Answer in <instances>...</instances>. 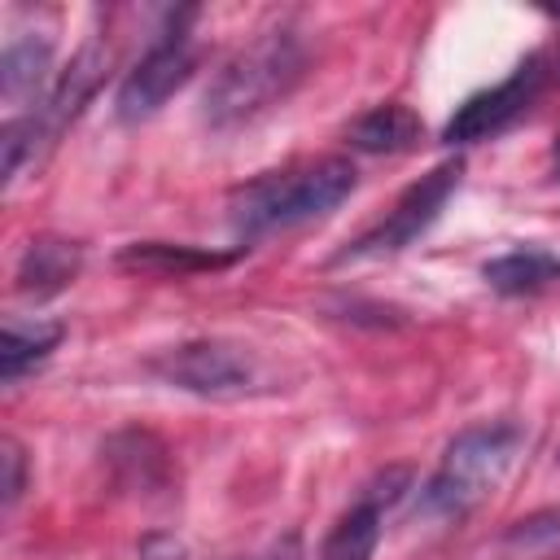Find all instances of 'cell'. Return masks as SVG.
Returning a JSON list of instances; mask_svg holds the SVG:
<instances>
[{"instance_id":"ba28073f","label":"cell","mask_w":560,"mask_h":560,"mask_svg":"<svg viewBox=\"0 0 560 560\" xmlns=\"http://www.w3.org/2000/svg\"><path fill=\"white\" fill-rule=\"evenodd\" d=\"M105 70H109V44L88 39V44L70 57V66L52 79L48 96H44L31 114H22V118L31 122V131H35L39 144H52V140L83 114V105H88V101L96 96V88L105 83Z\"/></svg>"},{"instance_id":"5b68a950","label":"cell","mask_w":560,"mask_h":560,"mask_svg":"<svg viewBox=\"0 0 560 560\" xmlns=\"http://www.w3.org/2000/svg\"><path fill=\"white\" fill-rule=\"evenodd\" d=\"M459 175H464V162H459V158L433 166L429 175H420V179L394 201V210H389L376 228H368L359 241H350V245L337 254V262H350V258H376V254H398V249L416 245V241L438 223V214L446 210L451 192L459 188Z\"/></svg>"},{"instance_id":"d6986e66","label":"cell","mask_w":560,"mask_h":560,"mask_svg":"<svg viewBox=\"0 0 560 560\" xmlns=\"http://www.w3.org/2000/svg\"><path fill=\"white\" fill-rule=\"evenodd\" d=\"M551 166L560 171V136H556V144H551Z\"/></svg>"},{"instance_id":"277c9868","label":"cell","mask_w":560,"mask_h":560,"mask_svg":"<svg viewBox=\"0 0 560 560\" xmlns=\"http://www.w3.org/2000/svg\"><path fill=\"white\" fill-rule=\"evenodd\" d=\"M153 372L197 398H214V402H232V398H249L271 389V376L262 368V359L249 346L236 341H219V337H201V341H184L171 346L153 359Z\"/></svg>"},{"instance_id":"6da1fadb","label":"cell","mask_w":560,"mask_h":560,"mask_svg":"<svg viewBox=\"0 0 560 560\" xmlns=\"http://www.w3.org/2000/svg\"><path fill=\"white\" fill-rule=\"evenodd\" d=\"M306 74V44L289 31H262L241 52L223 61L214 83L206 88V122L214 131H232L254 122L258 114L276 109Z\"/></svg>"},{"instance_id":"e0dca14e","label":"cell","mask_w":560,"mask_h":560,"mask_svg":"<svg viewBox=\"0 0 560 560\" xmlns=\"http://www.w3.org/2000/svg\"><path fill=\"white\" fill-rule=\"evenodd\" d=\"M0 472H4L0 477V503L13 508L22 499V486H26V455H22V446L13 438L0 442Z\"/></svg>"},{"instance_id":"ffe728a7","label":"cell","mask_w":560,"mask_h":560,"mask_svg":"<svg viewBox=\"0 0 560 560\" xmlns=\"http://www.w3.org/2000/svg\"><path fill=\"white\" fill-rule=\"evenodd\" d=\"M556 70H560V57H556Z\"/></svg>"},{"instance_id":"52a82bcc","label":"cell","mask_w":560,"mask_h":560,"mask_svg":"<svg viewBox=\"0 0 560 560\" xmlns=\"http://www.w3.org/2000/svg\"><path fill=\"white\" fill-rule=\"evenodd\" d=\"M197 70V52L188 44V35L175 26L166 31L122 79L114 105H118V118L122 122H140V118H153Z\"/></svg>"},{"instance_id":"9c48e42d","label":"cell","mask_w":560,"mask_h":560,"mask_svg":"<svg viewBox=\"0 0 560 560\" xmlns=\"http://www.w3.org/2000/svg\"><path fill=\"white\" fill-rule=\"evenodd\" d=\"M83 267V249L74 241H61V236H35L26 249H22V262H18V293L26 298H52L61 293Z\"/></svg>"},{"instance_id":"8fae6325","label":"cell","mask_w":560,"mask_h":560,"mask_svg":"<svg viewBox=\"0 0 560 560\" xmlns=\"http://www.w3.org/2000/svg\"><path fill=\"white\" fill-rule=\"evenodd\" d=\"M236 254H219V249H197V245H166V241H136L118 254V262L127 271H144V276H188V271H214L228 267Z\"/></svg>"},{"instance_id":"3957f363","label":"cell","mask_w":560,"mask_h":560,"mask_svg":"<svg viewBox=\"0 0 560 560\" xmlns=\"http://www.w3.org/2000/svg\"><path fill=\"white\" fill-rule=\"evenodd\" d=\"M521 442H525V433L512 420H481V424L455 433L438 472L424 486V512L438 521L468 516L490 490H499Z\"/></svg>"},{"instance_id":"2e32d148","label":"cell","mask_w":560,"mask_h":560,"mask_svg":"<svg viewBox=\"0 0 560 560\" xmlns=\"http://www.w3.org/2000/svg\"><path fill=\"white\" fill-rule=\"evenodd\" d=\"M57 341H61V324H35V328L4 324V332H0V372H4V381H18L35 363H44Z\"/></svg>"},{"instance_id":"7a4b0ae2","label":"cell","mask_w":560,"mask_h":560,"mask_svg":"<svg viewBox=\"0 0 560 560\" xmlns=\"http://www.w3.org/2000/svg\"><path fill=\"white\" fill-rule=\"evenodd\" d=\"M354 192L350 158H319L302 171H271L232 192V228L241 241H258L267 232H284L337 210Z\"/></svg>"},{"instance_id":"9a60e30c","label":"cell","mask_w":560,"mask_h":560,"mask_svg":"<svg viewBox=\"0 0 560 560\" xmlns=\"http://www.w3.org/2000/svg\"><path fill=\"white\" fill-rule=\"evenodd\" d=\"M499 556L503 560H560V508H538L521 516L503 534Z\"/></svg>"},{"instance_id":"5bb4252c","label":"cell","mask_w":560,"mask_h":560,"mask_svg":"<svg viewBox=\"0 0 560 560\" xmlns=\"http://www.w3.org/2000/svg\"><path fill=\"white\" fill-rule=\"evenodd\" d=\"M486 284L508 293V298H525V293H538L547 284L560 280V258H551L547 249H512V254H499L481 267Z\"/></svg>"},{"instance_id":"7c38bea8","label":"cell","mask_w":560,"mask_h":560,"mask_svg":"<svg viewBox=\"0 0 560 560\" xmlns=\"http://www.w3.org/2000/svg\"><path fill=\"white\" fill-rule=\"evenodd\" d=\"M385 508H389L385 499H376L372 490H363V499L324 538L319 560H372V551L381 542V516H385Z\"/></svg>"},{"instance_id":"30bf717a","label":"cell","mask_w":560,"mask_h":560,"mask_svg":"<svg viewBox=\"0 0 560 560\" xmlns=\"http://www.w3.org/2000/svg\"><path fill=\"white\" fill-rule=\"evenodd\" d=\"M48 66H52V44L48 35H18L9 39L0 57V92L9 105H39L48 96Z\"/></svg>"},{"instance_id":"4fadbf2b","label":"cell","mask_w":560,"mask_h":560,"mask_svg":"<svg viewBox=\"0 0 560 560\" xmlns=\"http://www.w3.org/2000/svg\"><path fill=\"white\" fill-rule=\"evenodd\" d=\"M420 131L424 127L407 105H376V109H368L363 118L350 122L346 140L363 153H402V149H416Z\"/></svg>"},{"instance_id":"ac0fdd59","label":"cell","mask_w":560,"mask_h":560,"mask_svg":"<svg viewBox=\"0 0 560 560\" xmlns=\"http://www.w3.org/2000/svg\"><path fill=\"white\" fill-rule=\"evenodd\" d=\"M179 556H184V547L175 538H158L153 534V538L140 542V560H179Z\"/></svg>"},{"instance_id":"8992f818","label":"cell","mask_w":560,"mask_h":560,"mask_svg":"<svg viewBox=\"0 0 560 560\" xmlns=\"http://www.w3.org/2000/svg\"><path fill=\"white\" fill-rule=\"evenodd\" d=\"M542 79H547V57H542V52H529L508 79H499V83L486 88V92H472V96L446 118L442 140H446V144H477V140L499 136L508 122H516V118L529 109V101L538 96Z\"/></svg>"}]
</instances>
